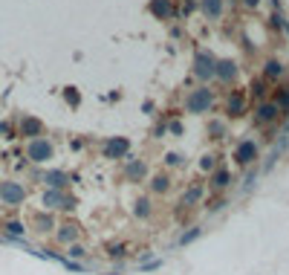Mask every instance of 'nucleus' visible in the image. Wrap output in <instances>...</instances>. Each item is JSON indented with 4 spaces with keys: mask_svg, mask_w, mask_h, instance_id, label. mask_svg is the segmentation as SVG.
I'll return each instance as SVG.
<instances>
[{
    "mask_svg": "<svg viewBox=\"0 0 289 275\" xmlns=\"http://www.w3.org/2000/svg\"><path fill=\"white\" fill-rule=\"evenodd\" d=\"M0 200L9 203V206H15V203L23 200V189L17 183H0Z\"/></svg>",
    "mask_w": 289,
    "mask_h": 275,
    "instance_id": "obj_1",
    "label": "nucleus"
},
{
    "mask_svg": "<svg viewBox=\"0 0 289 275\" xmlns=\"http://www.w3.org/2000/svg\"><path fill=\"white\" fill-rule=\"evenodd\" d=\"M208 104H211V93H208V90H197V93L188 99V110L200 113V110H205Z\"/></svg>",
    "mask_w": 289,
    "mask_h": 275,
    "instance_id": "obj_2",
    "label": "nucleus"
},
{
    "mask_svg": "<svg viewBox=\"0 0 289 275\" xmlns=\"http://www.w3.org/2000/svg\"><path fill=\"white\" fill-rule=\"evenodd\" d=\"M52 148L44 142V139H38V142H32L29 145V159H35V162H44V159H50Z\"/></svg>",
    "mask_w": 289,
    "mask_h": 275,
    "instance_id": "obj_3",
    "label": "nucleus"
},
{
    "mask_svg": "<svg viewBox=\"0 0 289 275\" xmlns=\"http://www.w3.org/2000/svg\"><path fill=\"white\" fill-rule=\"evenodd\" d=\"M197 75H200V78L214 75V58H211V55H205V52L197 55Z\"/></svg>",
    "mask_w": 289,
    "mask_h": 275,
    "instance_id": "obj_4",
    "label": "nucleus"
},
{
    "mask_svg": "<svg viewBox=\"0 0 289 275\" xmlns=\"http://www.w3.org/2000/svg\"><path fill=\"white\" fill-rule=\"evenodd\" d=\"M234 72H237V69H234V61H223V64H217V67H214V75H220L223 81L234 78Z\"/></svg>",
    "mask_w": 289,
    "mask_h": 275,
    "instance_id": "obj_5",
    "label": "nucleus"
},
{
    "mask_svg": "<svg viewBox=\"0 0 289 275\" xmlns=\"http://www.w3.org/2000/svg\"><path fill=\"white\" fill-rule=\"evenodd\" d=\"M20 134H23V137H38V134H41V122L38 119H23Z\"/></svg>",
    "mask_w": 289,
    "mask_h": 275,
    "instance_id": "obj_6",
    "label": "nucleus"
},
{
    "mask_svg": "<svg viewBox=\"0 0 289 275\" xmlns=\"http://www.w3.org/2000/svg\"><path fill=\"white\" fill-rule=\"evenodd\" d=\"M151 12H153V15H159V17H168L171 15V0H153Z\"/></svg>",
    "mask_w": 289,
    "mask_h": 275,
    "instance_id": "obj_7",
    "label": "nucleus"
},
{
    "mask_svg": "<svg viewBox=\"0 0 289 275\" xmlns=\"http://www.w3.org/2000/svg\"><path fill=\"white\" fill-rule=\"evenodd\" d=\"M203 12H205L208 17H220L223 3H220V0H203Z\"/></svg>",
    "mask_w": 289,
    "mask_h": 275,
    "instance_id": "obj_8",
    "label": "nucleus"
},
{
    "mask_svg": "<svg viewBox=\"0 0 289 275\" xmlns=\"http://www.w3.org/2000/svg\"><path fill=\"white\" fill-rule=\"evenodd\" d=\"M275 116H278V107H272V104H263V107L257 110V119L260 122H272Z\"/></svg>",
    "mask_w": 289,
    "mask_h": 275,
    "instance_id": "obj_9",
    "label": "nucleus"
},
{
    "mask_svg": "<svg viewBox=\"0 0 289 275\" xmlns=\"http://www.w3.org/2000/svg\"><path fill=\"white\" fill-rule=\"evenodd\" d=\"M252 156H255V145H252V142L240 145V151H237V159H240V162H249Z\"/></svg>",
    "mask_w": 289,
    "mask_h": 275,
    "instance_id": "obj_10",
    "label": "nucleus"
},
{
    "mask_svg": "<svg viewBox=\"0 0 289 275\" xmlns=\"http://www.w3.org/2000/svg\"><path fill=\"white\" fill-rule=\"evenodd\" d=\"M281 72H284V67H281L278 61H269V64H266V75H269V78H278Z\"/></svg>",
    "mask_w": 289,
    "mask_h": 275,
    "instance_id": "obj_11",
    "label": "nucleus"
},
{
    "mask_svg": "<svg viewBox=\"0 0 289 275\" xmlns=\"http://www.w3.org/2000/svg\"><path fill=\"white\" fill-rule=\"evenodd\" d=\"M6 229H9V235H23V226L20 223H9Z\"/></svg>",
    "mask_w": 289,
    "mask_h": 275,
    "instance_id": "obj_12",
    "label": "nucleus"
},
{
    "mask_svg": "<svg viewBox=\"0 0 289 275\" xmlns=\"http://www.w3.org/2000/svg\"><path fill=\"white\" fill-rule=\"evenodd\" d=\"M257 3H260V0H246V6H257Z\"/></svg>",
    "mask_w": 289,
    "mask_h": 275,
    "instance_id": "obj_13",
    "label": "nucleus"
},
{
    "mask_svg": "<svg viewBox=\"0 0 289 275\" xmlns=\"http://www.w3.org/2000/svg\"><path fill=\"white\" fill-rule=\"evenodd\" d=\"M3 134H6V125H0V137H3Z\"/></svg>",
    "mask_w": 289,
    "mask_h": 275,
    "instance_id": "obj_14",
    "label": "nucleus"
}]
</instances>
